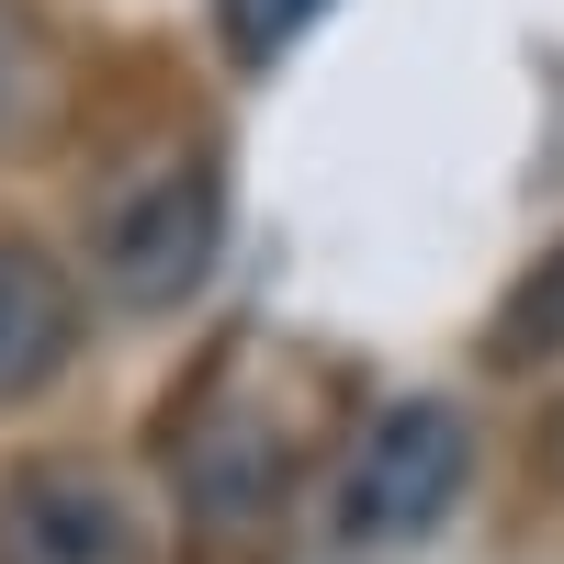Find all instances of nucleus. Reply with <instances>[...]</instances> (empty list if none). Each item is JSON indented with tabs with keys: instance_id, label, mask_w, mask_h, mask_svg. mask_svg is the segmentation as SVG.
Returning <instances> with one entry per match:
<instances>
[{
	"instance_id": "obj_7",
	"label": "nucleus",
	"mask_w": 564,
	"mask_h": 564,
	"mask_svg": "<svg viewBox=\"0 0 564 564\" xmlns=\"http://www.w3.org/2000/svg\"><path fill=\"white\" fill-rule=\"evenodd\" d=\"M508 372H531V361H564V249L520 282V294L497 305V339H486Z\"/></svg>"
},
{
	"instance_id": "obj_2",
	"label": "nucleus",
	"mask_w": 564,
	"mask_h": 564,
	"mask_svg": "<svg viewBox=\"0 0 564 564\" xmlns=\"http://www.w3.org/2000/svg\"><path fill=\"white\" fill-rule=\"evenodd\" d=\"M463 486H475V430H463V406L452 395H395L361 430V452H350L339 520L361 542H430Z\"/></svg>"
},
{
	"instance_id": "obj_5",
	"label": "nucleus",
	"mask_w": 564,
	"mask_h": 564,
	"mask_svg": "<svg viewBox=\"0 0 564 564\" xmlns=\"http://www.w3.org/2000/svg\"><path fill=\"white\" fill-rule=\"evenodd\" d=\"M79 361V282L34 238H0V406H34Z\"/></svg>"
},
{
	"instance_id": "obj_3",
	"label": "nucleus",
	"mask_w": 564,
	"mask_h": 564,
	"mask_svg": "<svg viewBox=\"0 0 564 564\" xmlns=\"http://www.w3.org/2000/svg\"><path fill=\"white\" fill-rule=\"evenodd\" d=\"M0 564H148V520L90 463H23L0 486Z\"/></svg>"
},
{
	"instance_id": "obj_8",
	"label": "nucleus",
	"mask_w": 564,
	"mask_h": 564,
	"mask_svg": "<svg viewBox=\"0 0 564 564\" xmlns=\"http://www.w3.org/2000/svg\"><path fill=\"white\" fill-rule=\"evenodd\" d=\"M316 12H327V0H215V34H226V57H238V68H271Z\"/></svg>"
},
{
	"instance_id": "obj_1",
	"label": "nucleus",
	"mask_w": 564,
	"mask_h": 564,
	"mask_svg": "<svg viewBox=\"0 0 564 564\" xmlns=\"http://www.w3.org/2000/svg\"><path fill=\"white\" fill-rule=\"evenodd\" d=\"M215 249H226V170L204 148L135 170L102 204V226H90V271H102V294L124 316H170L181 294H204Z\"/></svg>"
},
{
	"instance_id": "obj_6",
	"label": "nucleus",
	"mask_w": 564,
	"mask_h": 564,
	"mask_svg": "<svg viewBox=\"0 0 564 564\" xmlns=\"http://www.w3.org/2000/svg\"><path fill=\"white\" fill-rule=\"evenodd\" d=\"M45 102H57V45H45V23L23 12V0H0V148L34 135Z\"/></svg>"
},
{
	"instance_id": "obj_4",
	"label": "nucleus",
	"mask_w": 564,
	"mask_h": 564,
	"mask_svg": "<svg viewBox=\"0 0 564 564\" xmlns=\"http://www.w3.org/2000/svg\"><path fill=\"white\" fill-rule=\"evenodd\" d=\"M282 486H294V441L271 430V417H249L238 395H204L193 417H181V508L215 531V542H249Z\"/></svg>"
}]
</instances>
